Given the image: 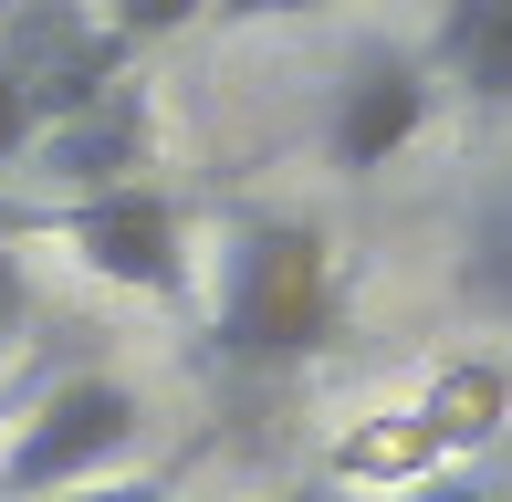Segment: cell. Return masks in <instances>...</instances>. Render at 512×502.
<instances>
[{
	"label": "cell",
	"instance_id": "obj_1",
	"mask_svg": "<svg viewBox=\"0 0 512 502\" xmlns=\"http://www.w3.org/2000/svg\"><path fill=\"white\" fill-rule=\"evenodd\" d=\"M335 335V262L314 231H230L220 283H209V346L220 356H304Z\"/></svg>",
	"mask_w": 512,
	"mask_h": 502
},
{
	"label": "cell",
	"instance_id": "obj_2",
	"mask_svg": "<svg viewBox=\"0 0 512 502\" xmlns=\"http://www.w3.org/2000/svg\"><path fill=\"white\" fill-rule=\"evenodd\" d=\"M136 429H147V408H136V387H115V377L42 387L32 419H21V440H11V461H0V502H53L74 482H105V471L136 450Z\"/></svg>",
	"mask_w": 512,
	"mask_h": 502
},
{
	"label": "cell",
	"instance_id": "obj_3",
	"mask_svg": "<svg viewBox=\"0 0 512 502\" xmlns=\"http://www.w3.org/2000/svg\"><path fill=\"white\" fill-rule=\"evenodd\" d=\"M0 63H11V84L32 95V116H84L95 95L126 84V32L95 11H74V0H21L11 21H0Z\"/></svg>",
	"mask_w": 512,
	"mask_h": 502
},
{
	"label": "cell",
	"instance_id": "obj_4",
	"mask_svg": "<svg viewBox=\"0 0 512 502\" xmlns=\"http://www.w3.org/2000/svg\"><path fill=\"white\" fill-rule=\"evenodd\" d=\"M63 241H74L84 272H105V283L126 293H157V304H189V241H178V210L168 189H95L63 210Z\"/></svg>",
	"mask_w": 512,
	"mask_h": 502
},
{
	"label": "cell",
	"instance_id": "obj_5",
	"mask_svg": "<svg viewBox=\"0 0 512 502\" xmlns=\"http://www.w3.org/2000/svg\"><path fill=\"white\" fill-rule=\"evenodd\" d=\"M418 126H429V74H418L408 53H366L356 74H345V95H335L324 157H335L345 178H366V168H387Z\"/></svg>",
	"mask_w": 512,
	"mask_h": 502
},
{
	"label": "cell",
	"instance_id": "obj_6",
	"mask_svg": "<svg viewBox=\"0 0 512 502\" xmlns=\"http://www.w3.org/2000/svg\"><path fill=\"white\" fill-rule=\"evenodd\" d=\"M136 157H147V95H136V84H115V95H95L84 116H53L32 136V168L53 178V189H74V199L126 189Z\"/></svg>",
	"mask_w": 512,
	"mask_h": 502
},
{
	"label": "cell",
	"instance_id": "obj_7",
	"mask_svg": "<svg viewBox=\"0 0 512 502\" xmlns=\"http://www.w3.org/2000/svg\"><path fill=\"white\" fill-rule=\"evenodd\" d=\"M439 74L481 105H512V0H450L439 11Z\"/></svg>",
	"mask_w": 512,
	"mask_h": 502
},
{
	"label": "cell",
	"instance_id": "obj_8",
	"mask_svg": "<svg viewBox=\"0 0 512 502\" xmlns=\"http://www.w3.org/2000/svg\"><path fill=\"white\" fill-rule=\"evenodd\" d=\"M471 293L492 314H512V189L481 210V231H471Z\"/></svg>",
	"mask_w": 512,
	"mask_h": 502
},
{
	"label": "cell",
	"instance_id": "obj_9",
	"mask_svg": "<svg viewBox=\"0 0 512 502\" xmlns=\"http://www.w3.org/2000/svg\"><path fill=\"white\" fill-rule=\"evenodd\" d=\"M115 32L126 42H157V32H178V21H209V0H115Z\"/></svg>",
	"mask_w": 512,
	"mask_h": 502
},
{
	"label": "cell",
	"instance_id": "obj_10",
	"mask_svg": "<svg viewBox=\"0 0 512 502\" xmlns=\"http://www.w3.org/2000/svg\"><path fill=\"white\" fill-rule=\"evenodd\" d=\"M32 136H42V116H32V95L11 84V63H0V168H21V157H32Z\"/></svg>",
	"mask_w": 512,
	"mask_h": 502
},
{
	"label": "cell",
	"instance_id": "obj_11",
	"mask_svg": "<svg viewBox=\"0 0 512 502\" xmlns=\"http://www.w3.org/2000/svg\"><path fill=\"white\" fill-rule=\"evenodd\" d=\"M21 325V262H11V210H0V346H11Z\"/></svg>",
	"mask_w": 512,
	"mask_h": 502
},
{
	"label": "cell",
	"instance_id": "obj_12",
	"mask_svg": "<svg viewBox=\"0 0 512 502\" xmlns=\"http://www.w3.org/2000/svg\"><path fill=\"white\" fill-rule=\"evenodd\" d=\"M293 11H324V0H209V21H293Z\"/></svg>",
	"mask_w": 512,
	"mask_h": 502
},
{
	"label": "cell",
	"instance_id": "obj_13",
	"mask_svg": "<svg viewBox=\"0 0 512 502\" xmlns=\"http://www.w3.org/2000/svg\"><path fill=\"white\" fill-rule=\"evenodd\" d=\"M53 502H168L157 482H74V492H53Z\"/></svg>",
	"mask_w": 512,
	"mask_h": 502
},
{
	"label": "cell",
	"instance_id": "obj_14",
	"mask_svg": "<svg viewBox=\"0 0 512 502\" xmlns=\"http://www.w3.org/2000/svg\"><path fill=\"white\" fill-rule=\"evenodd\" d=\"M398 502H492V492H481V482H408Z\"/></svg>",
	"mask_w": 512,
	"mask_h": 502
},
{
	"label": "cell",
	"instance_id": "obj_15",
	"mask_svg": "<svg viewBox=\"0 0 512 502\" xmlns=\"http://www.w3.org/2000/svg\"><path fill=\"white\" fill-rule=\"evenodd\" d=\"M283 502H324V492H283Z\"/></svg>",
	"mask_w": 512,
	"mask_h": 502
},
{
	"label": "cell",
	"instance_id": "obj_16",
	"mask_svg": "<svg viewBox=\"0 0 512 502\" xmlns=\"http://www.w3.org/2000/svg\"><path fill=\"white\" fill-rule=\"evenodd\" d=\"M0 419H11V398H0Z\"/></svg>",
	"mask_w": 512,
	"mask_h": 502
}]
</instances>
